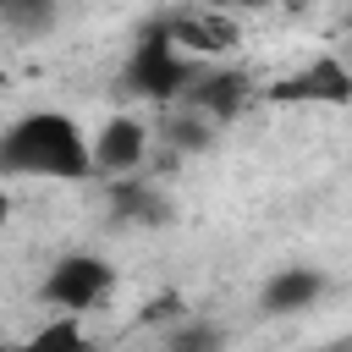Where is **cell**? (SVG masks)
Here are the masks:
<instances>
[{
    "label": "cell",
    "instance_id": "cell-4",
    "mask_svg": "<svg viewBox=\"0 0 352 352\" xmlns=\"http://www.w3.org/2000/svg\"><path fill=\"white\" fill-rule=\"evenodd\" d=\"M270 104H319V110H341L352 104V60L336 50H319L314 60H302L297 72H286L280 82L264 88Z\"/></svg>",
    "mask_w": 352,
    "mask_h": 352
},
{
    "label": "cell",
    "instance_id": "cell-1",
    "mask_svg": "<svg viewBox=\"0 0 352 352\" xmlns=\"http://www.w3.org/2000/svg\"><path fill=\"white\" fill-rule=\"evenodd\" d=\"M0 170L28 182H88L94 132H82L72 110H28L0 138Z\"/></svg>",
    "mask_w": 352,
    "mask_h": 352
},
{
    "label": "cell",
    "instance_id": "cell-12",
    "mask_svg": "<svg viewBox=\"0 0 352 352\" xmlns=\"http://www.w3.org/2000/svg\"><path fill=\"white\" fill-rule=\"evenodd\" d=\"M214 330H170V346H209Z\"/></svg>",
    "mask_w": 352,
    "mask_h": 352
},
{
    "label": "cell",
    "instance_id": "cell-9",
    "mask_svg": "<svg viewBox=\"0 0 352 352\" xmlns=\"http://www.w3.org/2000/svg\"><path fill=\"white\" fill-rule=\"evenodd\" d=\"M324 297V275L314 264H286L264 280V314H308Z\"/></svg>",
    "mask_w": 352,
    "mask_h": 352
},
{
    "label": "cell",
    "instance_id": "cell-11",
    "mask_svg": "<svg viewBox=\"0 0 352 352\" xmlns=\"http://www.w3.org/2000/svg\"><path fill=\"white\" fill-rule=\"evenodd\" d=\"M88 314H55V319H44L38 330H33V346L44 352V346H82L88 341V324H82Z\"/></svg>",
    "mask_w": 352,
    "mask_h": 352
},
{
    "label": "cell",
    "instance_id": "cell-2",
    "mask_svg": "<svg viewBox=\"0 0 352 352\" xmlns=\"http://www.w3.org/2000/svg\"><path fill=\"white\" fill-rule=\"evenodd\" d=\"M126 88L138 94V99H154V104H170V99H182L187 88H192V77H198V60L176 44V33L165 28V22H154V28H143L138 33V44H132V55H126Z\"/></svg>",
    "mask_w": 352,
    "mask_h": 352
},
{
    "label": "cell",
    "instance_id": "cell-10",
    "mask_svg": "<svg viewBox=\"0 0 352 352\" xmlns=\"http://www.w3.org/2000/svg\"><path fill=\"white\" fill-rule=\"evenodd\" d=\"M55 16H60V6H55V0H6V28H11V33H22V38L50 33V28H55Z\"/></svg>",
    "mask_w": 352,
    "mask_h": 352
},
{
    "label": "cell",
    "instance_id": "cell-3",
    "mask_svg": "<svg viewBox=\"0 0 352 352\" xmlns=\"http://www.w3.org/2000/svg\"><path fill=\"white\" fill-rule=\"evenodd\" d=\"M110 286H116V264L110 258H99V253H60L44 270V280H38V302L50 314H88V308H99L110 297Z\"/></svg>",
    "mask_w": 352,
    "mask_h": 352
},
{
    "label": "cell",
    "instance_id": "cell-6",
    "mask_svg": "<svg viewBox=\"0 0 352 352\" xmlns=\"http://www.w3.org/2000/svg\"><path fill=\"white\" fill-rule=\"evenodd\" d=\"M165 28L176 33V44L192 55V60H226L236 44H242V22L214 0V6H187V11H170Z\"/></svg>",
    "mask_w": 352,
    "mask_h": 352
},
{
    "label": "cell",
    "instance_id": "cell-15",
    "mask_svg": "<svg viewBox=\"0 0 352 352\" xmlns=\"http://www.w3.org/2000/svg\"><path fill=\"white\" fill-rule=\"evenodd\" d=\"M346 28H352V6H346Z\"/></svg>",
    "mask_w": 352,
    "mask_h": 352
},
{
    "label": "cell",
    "instance_id": "cell-13",
    "mask_svg": "<svg viewBox=\"0 0 352 352\" xmlns=\"http://www.w3.org/2000/svg\"><path fill=\"white\" fill-rule=\"evenodd\" d=\"M226 6H242V11H264V6H286V0H226Z\"/></svg>",
    "mask_w": 352,
    "mask_h": 352
},
{
    "label": "cell",
    "instance_id": "cell-8",
    "mask_svg": "<svg viewBox=\"0 0 352 352\" xmlns=\"http://www.w3.org/2000/svg\"><path fill=\"white\" fill-rule=\"evenodd\" d=\"M104 182H110V214H116V220L165 226L170 198H165V187H160L148 170H132V176H104Z\"/></svg>",
    "mask_w": 352,
    "mask_h": 352
},
{
    "label": "cell",
    "instance_id": "cell-7",
    "mask_svg": "<svg viewBox=\"0 0 352 352\" xmlns=\"http://www.w3.org/2000/svg\"><path fill=\"white\" fill-rule=\"evenodd\" d=\"M248 99H253V82H248L236 66H198L192 88L182 94V104L204 110L209 121H231V116H236Z\"/></svg>",
    "mask_w": 352,
    "mask_h": 352
},
{
    "label": "cell",
    "instance_id": "cell-5",
    "mask_svg": "<svg viewBox=\"0 0 352 352\" xmlns=\"http://www.w3.org/2000/svg\"><path fill=\"white\" fill-rule=\"evenodd\" d=\"M154 160V126L116 110L99 121L94 132V176H132V170H148Z\"/></svg>",
    "mask_w": 352,
    "mask_h": 352
},
{
    "label": "cell",
    "instance_id": "cell-14",
    "mask_svg": "<svg viewBox=\"0 0 352 352\" xmlns=\"http://www.w3.org/2000/svg\"><path fill=\"white\" fill-rule=\"evenodd\" d=\"M286 6H314V0H286Z\"/></svg>",
    "mask_w": 352,
    "mask_h": 352
}]
</instances>
